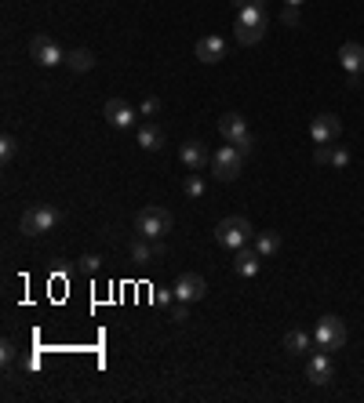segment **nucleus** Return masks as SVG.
Segmentation results:
<instances>
[{
    "label": "nucleus",
    "mask_w": 364,
    "mask_h": 403,
    "mask_svg": "<svg viewBox=\"0 0 364 403\" xmlns=\"http://www.w3.org/2000/svg\"><path fill=\"white\" fill-rule=\"evenodd\" d=\"M248 4H255V8H266V0H248Z\"/></svg>",
    "instance_id": "72a5a7b5"
},
{
    "label": "nucleus",
    "mask_w": 364,
    "mask_h": 403,
    "mask_svg": "<svg viewBox=\"0 0 364 403\" xmlns=\"http://www.w3.org/2000/svg\"><path fill=\"white\" fill-rule=\"evenodd\" d=\"M219 135H223L226 142H233L244 156H251V149H255V138H251L248 120L241 117V113H226V117H219Z\"/></svg>",
    "instance_id": "7ed1b4c3"
},
{
    "label": "nucleus",
    "mask_w": 364,
    "mask_h": 403,
    "mask_svg": "<svg viewBox=\"0 0 364 403\" xmlns=\"http://www.w3.org/2000/svg\"><path fill=\"white\" fill-rule=\"evenodd\" d=\"M58 211L55 207H47V204H40V207H29V211L19 218V229H22V236H40V233H52L55 225H58Z\"/></svg>",
    "instance_id": "39448f33"
},
{
    "label": "nucleus",
    "mask_w": 364,
    "mask_h": 403,
    "mask_svg": "<svg viewBox=\"0 0 364 403\" xmlns=\"http://www.w3.org/2000/svg\"><path fill=\"white\" fill-rule=\"evenodd\" d=\"M171 222H175V218H171V211H164V207L150 204V207H142V211H139L135 229H139V236H146V240H161V236H168Z\"/></svg>",
    "instance_id": "f03ea898"
},
{
    "label": "nucleus",
    "mask_w": 364,
    "mask_h": 403,
    "mask_svg": "<svg viewBox=\"0 0 364 403\" xmlns=\"http://www.w3.org/2000/svg\"><path fill=\"white\" fill-rule=\"evenodd\" d=\"M179 156H182V164L189 171H200L204 164H212V156H208V149H204V142H182Z\"/></svg>",
    "instance_id": "4468645a"
},
{
    "label": "nucleus",
    "mask_w": 364,
    "mask_h": 403,
    "mask_svg": "<svg viewBox=\"0 0 364 403\" xmlns=\"http://www.w3.org/2000/svg\"><path fill=\"white\" fill-rule=\"evenodd\" d=\"M102 269V258L99 254H84L81 258V272H88V277H95V272Z\"/></svg>",
    "instance_id": "393cba45"
},
{
    "label": "nucleus",
    "mask_w": 364,
    "mask_h": 403,
    "mask_svg": "<svg viewBox=\"0 0 364 403\" xmlns=\"http://www.w3.org/2000/svg\"><path fill=\"white\" fill-rule=\"evenodd\" d=\"M259 258L262 254L255 247L244 244V247H237V254H233V269L241 272V277H255V272H259Z\"/></svg>",
    "instance_id": "2eb2a0df"
},
{
    "label": "nucleus",
    "mask_w": 364,
    "mask_h": 403,
    "mask_svg": "<svg viewBox=\"0 0 364 403\" xmlns=\"http://www.w3.org/2000/svg\"><path fill=\"white\" fill-rule=\"evenodd\" d=\"M255 251H259L262 258L277 254V251H280V233H274V229H266V233H255Z\"/></svg>",
    "instance_id": "aec40b11"
},
{
    "label": "nucleus",
    "mask_w": 364,
    "mask_h": 403,
    "mask_svg": "<svg viewBox=\"0 0 364 403\" xmlns=\"http://www.w3.org/2000/svg\"><path fill=\"white\" fill-rule=\"evenodd\" d=\"M139 146L146 149V153H161L168 146V138H164V131L157 124H142L139 127Z\"/></svg>",
    "instance_id": "dca6fc26"
},
{
    "label": "nucleus",
    "mask_w": 364,
    "mask_h": 403,
    "mask_svg": "<svg viewBox=\"0 0 364 403\" xmlns=\"http://www.w3.org/2000/svg\"><path fill=\"white\" fill-rule=\"evenodd\" d=\"M197 58L204 62V66H215V62H223V58H226V40L219 37V33L200 37V40H197Z\"/></svg>",
    "instance_id": "9b49d317"
},
{
    "label": "nucleus",
    "mask_w": 364,
    "mask_h": 403,
    "mask_svg": "<svg viewBox=\"0 0 364 403\" xmlns=\"http://www.w3.org/2000/svg\"><path fill=\"white\" fill-rule=\"evenodd\" d=\"M29 55H33L40 66H66V51H62V47L52 40V37H33L29 40Z\"/></svg>",
    "instance_id": "0eeeda50"
},
{
    "label": "nucleus",
    "mask_w": 364,
    "mask_h": 403,
    "mask_svg": "<svg viewBox=\"0 0 364 403\" xmlns=\"http://www.w3.org/2000/svg\"><path fill=\"white\" fill-rule=\"evenodd\" d=\"M186 305L189 302H175V305H171V320H175V324H182V320H186Z\"/></svg>",
    "instance_id": "7c9ffc66"
},
{
    "label": "nucleus",
    "mask_w": 364,
    "mask_h": 403,
    "mask_svg": "<svg viewBox=\"0 0 364 403\" xmlns=\"http://www.w3.org/2000/svg\"><path fill=\"white\" fill-rule=\"evenodd\" d=\"M237 26H255V29H266L270 19H266V8H255V4H244L237 11Z\"/></svg>",
    "instance_id": "f3484780"
},
{
    "label": "nucleus",
    "mask_w": 364,
    "mask_h": 403,
    "mask_svg": "<svg viewBox=\"0 0 364 403\" xmlns=\"http://www.w3.org/2000/svg\"><path fill=\"white\" fill-rule=\"evenodd\" d=\"M0 360H4V367H11V363H15V345H11V342L0 345Z\"/></svg>",
    "instance_id": "c756f323"
},
{
    "label": "nucleus",
    "mask_w": 364,
    "mask_h": 403,
    "mask_svg": "<svg viewBox=\"0 0 364 403\" xmlns=\"http://www.w3.org/2000/svg\"><path fill=\"white\" fill-rule=\"evenodd\" d=\"M204 295H208V280H204L200 272H182L175 280V298L179 302H200Z\"/></svg>",
    "instance_id": "9d476101"
},
{
    "label": "nucleus",
    "mask_w": 364,
    "mask_h": 403,
    "mask_svg": "<svg viewBox=\"0 0 364 403\" xmlns=\"http://www.w3.org/2000/svg\"><path fill=\"white\" fill-rule=\"evenodd\" d=\"M102 113H106V120H109V127H117V131H132L135 127V117L139 113L124 102V99H109L106 106H102Z\"/></svg>",
    "instance_id": "1a4fd4ad"
},
{
    "label": "nucleus",
    "mask_w": 364,
    "mask_h": 403,
    "mask_svg": "<svg viewBox=\"0 0 364 403\" xmlns=\"http://www.w3.org/2000/svg\"><path fill=\"white\" fill-rule=\"evenodd\" d=\"M66 66L73 73H88V69H95V55L88 47H73V51H66Z\"/></svg>",
    "instance_id": "6ab92c4d"
},
{
    "label": "nucleus",
    "mask_w": 364,
    "mask_h": 403,
    "mask_svg": "<svg viewBox=\"0 0 364 403\" xmlns=\"http://www.w3.org/2000/svg\"><path fill=\"white\" fill-rule=\"evenodd\" d=\"M331 375H335V363H331V352H313L310 363H306V378L313 385H328Z\"/></svg>",
    "instance_id": "f8f14e48"
},
{
    "label": "nucleus",
    "mask_w": 364,
    "mask_h": 403,
    "mask_svg": "<svg viewBox=\"0 0 364 403\" xmlns=\"http://www.w3.org/2000/svg\"><path fill=\"white\" fill-rule=\"evenodd\" d=\"M313 342H317V349H324V352L342 349V342H346V324H342L339 316H324L321 324H317V331H313Z\"/></svg>",
    "instance_id": "423d86ee"
},
{
    "label": "nucleus",
    "mask_w": 364,
    "mask_h": 403,
    "mask_svg": "<svg viewBox=\"0 0 364 403\" xmlns=\"http://www.w3.org/2000/svg\"><path fill=\"white\" fill-rule=\"evenodd\" d=\"M15 156H19V142H15V135H0V160L11 164Z\"/></svg>",
    "instance_id": "b1692460"
},
{
    "label": "nucleus",
    "mask_w": 364,
    "mask_h": 403,
    "mask_svg": "<svg viewBox=\"0 0 364 403\" xmlns=\"http://www.w3.org/2000/svg\"><path fill=\"white\" fill-rule=\"evenodd\" d=\"M339 62H342V69L357 80V76L364 73V44H357V40L342 44V47H339Z\"/></svg>",
    "instance_id": "ddd939ff"
},
{
    "label": "nucleus",
    "mask_w": 364,
    "mask_h": 403,
    "mask_svg": "<svg viewBox=\"0 0 364 403\" xmlns=\"http://www.w3.org/2000/svg\"><path fill=\"white\" fill-rule=\"evenodd\" d=\"M284 349H288L292 356H306V352L313 349V338L306 331H288L284 334Z\"/></svg>",
    "instance_id": "a211bd4d"
},
{
    "label": "nucleus",
    "mask_w": 364,
    "mask_h": 403,
    "mask_svg": "<svg viewBox=\"0 0 364 403\" xmlns=\"http://www.w3.org/2000/svg\"><path fill=\"white\" fill-rule=\"evenodd\" d=\"M313 160H317L321 167L331 164V142H324V146H313Z\"/></svg>",
    "instance_id": "a878e982"
},
{
    "label": "nucleus",
    "mask_w": 364,
    "mask_h": 403,
    "mask_svg": "<svg viewBox=\"0 0 364 403\" xmlns=\"http://www.w3.org/2000/svg\"><path fill=\"white\" fill-rule=\"evenodd\" d=\"M233 29H237V44H244V47L259 44V40L266 37V29H255V26H237V22H233Z\"/></svg>",
    "instance_id": "4be33fe9"
},
{
    "label": "nucleus",
    "mask_w": 364,
    "mask_h": 403,
    "mask_svg": "<svg viewBox=\"0 0 364 403\" xmlns=\"http://www.w3.org/2000/svg\"><path fill=\"white\" fill-rule=\"evenodd\" d=\"M153 302H157V305H175V302H179V298H175V287H171V291H157Z\"/></svg>",
    "instance_id": "cd10ccee"
},
{
    "label": "nucleus",
    "mask_w": 364,
    "mask_h": 403,
    "mask_svg": "<svg viewBox=\"0 0 364 403\" xmlns=\"http://www.w3.org/2000/svg\"><path fill=\"white\" fill-rule=\"evenodd\" d=\"M230 4H233V8H237V11H241V8H244V4H248V0H230Z\"/></svg>",
    "instance_id": "473e14b6"
},
{
    "label": "nucleus",
    "mask_w": 364,
    "mask_h": 403,
    "mask_svg": "<svg viewBox=\"0 0 364 403\" xmlns=\"http://www.w3.org/2000/svg\"><path fill=\"white\" fill-rule=\"evenodd\" d=\"M161 113V99H146L142 102V117H157Z\"/></svg>",
    "instance_id": "c85d7f7f"
},
{
    "label": "nucleus",
    "mask_w": 364,
    "mask_h": 403,
    "mask_svg": "<svg viewBox=\"0 0 364 403\" xmlns=\"http://www.w3.org/2000/svg\"><path fill=\"white\" fill-rule=\"evenodd\" d=\"M251 236H255V229H251V222L244 215H230V218H223V222L215 225V244L226 247V251L244 247Z\"/></svg>",
    "instance_id": "f257e3e1"
},
{
    "label": "nucleus",
    "mask_w": 364,
    "mask_h": 403,
    "mask_svg": "<svg viewBox=\"0 0 364 403\" xmlns=\"http://www.w3.org/2000/svg\"><path fill=\"white\" fill-rule=\"evenodd\" d=\"M182 192H186L189 200H200L204 192H208V186H204V179H200V174L193 171V174H186V182H182Z\"/></svg>",
    "instance_id": "5701e85b"
},
{
    "label": "nucleus",
    "mask_w": 364,
    "mask_h": 403,
    "mask_svg": "<svg viewBox=\"0 0 364 403\" xmlns=\"http://www.w3.org/2000/svg\"><path fill=\"white\" fill-rule=\"evenodd\" d=\"M331 164L346 167V164H350V149H346V146H331Z\"/></svg>",
    "instance_id": "bb28decb"
},
{
    "label": "nucleus",
    "mask_w": 364,
    "mask_h": 403,
    "mask_svg": "<svg viewBox=\"0 0 364 403\" xmlns=\"http://www.w3.org/2000/svg\"><path fill=\"white\" fill-rule=\"evenodd\" d=\"M284 4H292V8H299V4H303V0H284Z\"/></svg>",
    "instance_id": "f704fd0d"
},
{
    "label": "nucleus",
    "mask_w": 364,
    "mask_h": 403,
    "mask_svg": "<svg viewBox=\"0 0 364 403\" xmlns=\"http://www.w3.org/2000/svg\"><path fill=\"white\" fill-rule=\"evenodd\" d=\"M342 135V120L335 117V113H321V117L310 120V138L313 146H324V142H335Z\"/></svg>",
    "instance_id": "6e6552de"
},
{
    "label": "nucleus",
    "mask_w": 364,
    "mask_h": 403,
    "mask_svg": "<svg viewBox=\"0 0 364 403\" xmlns=\"http://www.w3.org/2000/svg\"><path fill=\"white\" fill-rule=\"evenodd\" d=\"M284 26H299V8H284Z\"/></svg>",
    "instance_id": "2f4dec72"
},
{
    "label": "nucleus",
    "mask_w": 364,
    "mask_h": 403,
    "mask_svg": "<svg viewBox=\"0 0 364 403\" xmlns=\"http://www.w3.org/2000/svg\"><path fill=\"white\" fill-rule=\"evenodd\" d=\"M132 258L139 265H146V262H161V258H157V244H146V236H139L135 244H132Z\"/></svg>",
    "instance_id": "412c9836"
},
{
    "label": "nucleus",
    "mask_w": 364,
    "mask_h": 403,
    "mask_svg": "<svg viewBox=\"0 0 364 403\" xmlns=\"http://www.w3.org/2000/svg\"><path fill=\"white\" fill-rule=\"evenodd\" d=\"M244 167V153L233 146V142H226V146H219V153L212 156V174L219 182H233L237 174H241Z\"/></svg>",
    "instance_id": "20e7f679"
}]
</instances>
